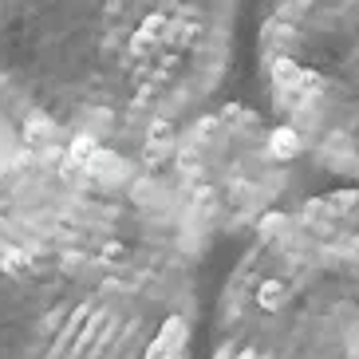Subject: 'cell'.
<instances>
[{
    "mask_svg": "<svg viewBox=\"0 0 359 359\" xmlns=\"http://www.w3.org/2000/svg\"><path fill=\"white\" fill-rule=\"evenodd\" d=\"M217 249L115 150L0 158V359H198Z\"/></svg>",
    "mask_w": 359,
    "mask_h": 359,
    "instance_id": "6da1fadb",
    "label": "cell"
},
{
    "mask_svg": "<svg viewBox=\"0 0 359 359\" xmlns=\"http://www.w3.org/2000/svg\"><path fill=\"white\" fill-rule=\"evenodd\" d=\"M249 0H0V111L24 147L138 158L222 103Z\"/></svg>",
    "mask_w": 359,
    "mask_h": 359,
    "instance_id": "7a4b0ae2",
    "label": "cell"
},
{
    "mask_svg": "<svg viewBox=\"0 0 359 359\" xmlns=\"http://www.w3.org/2000/svg\"><path fill=\"white\" fill-rule=\"evenodd\" d=\"M205 359H359V190L261 222L217 276Z\"/></svg>",
    "mask_w": 359,
    "mask_h": 359,
    "instance_id": "3957f363",
    "label": "cell"
},
{
    "mask_svg": "<svg viewBox=\"0 0 359 359\" xmlns=\"http://www.w3.org/2000/svg\"><path fill=\"white\" fill-rule=\"evenodd\" d=\"M253 67L264 115L359 190V0H257Z\"/></svg>",
    "mask_w": 359,
    "mask_h": 359,
    "instance_id": "277c9868",
    "label": "cell"
},
{
    "mask_svg": "<svg viewBox=\"0 0 359 359\" xmlns=\"http://www.w3.org/2000/svg\"><path fill=\"white\" fill-rule=\"evenodd\" d=\"M217 245H241L261 222L320 194V170L261 107L222 99L142 150Z\"/></svg>",
    "mask_w": 359,
    "mask_h": 359,
    "instance_id": "5b68a950",
    "label": "cell"
},
{
    "mask_svg": "<svg viewBox=\"0 0 359 359\" xmlns=\"http://www.w3.org/2000/svg\"><path fill=\"white\" fill-rule=\"evenodd\" d=\"M16 150H24V138L16 135V127L8 123V115L0 111V158H12Z\"/></svg>",
    "mask_w": 359,
    "mask_h": 359,
    "instance_id": "8992f818",
    "label": "cell"
}]
</instances>
